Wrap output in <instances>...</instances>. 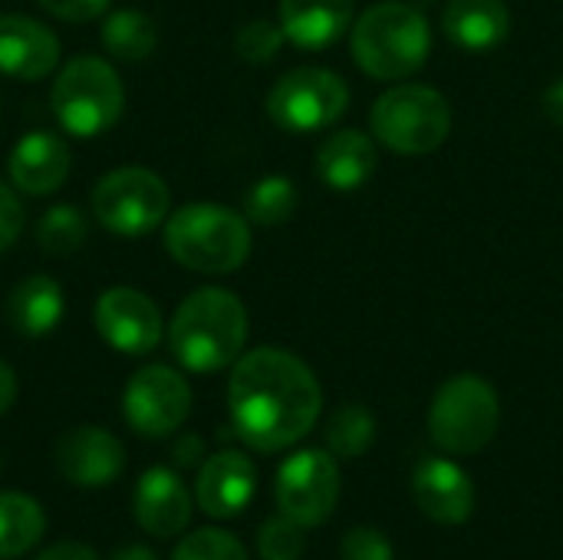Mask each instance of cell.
Listing matches in <instances>:
<instances>
[{
  "instance_id": "obj_1",
  "label": "cell",
  "mask_w": 563,
  "mask_h": 560,
  "mask_svg": "<svg viewBox=\"0 0 563 560\" xmlns=\"http://www.w3.org/2000/svg\"><path fill=\"white\" fill-rule=\"evenodd\" d=\"M320 409V383L300 356L261 347L234 363L228 413L234 432L254 452L271 455L297 446L317 426Z\"/></svg>"
},
{
  "instance_id": "obj_2",
  "label": "cell",
  "mask_w": 563,
  "mask_h": 560,
  "mask_svg": "<svg viewBox=\"0 0 563 560\" xmlns=\"http://www.w3.org/2000/svg\"><path fill=\"white\" fill-rule=\"evenodd\" d=\"M247 343V310L224 287H201L181 300L168 327L172 356L188 373H218L241 360Z\"/></svg>"
},
{
  "instance_id": "obj_3",
  "label": "cell",
  "mask_w": 563,
  "mask_h": 560,
  "mask_svg": "<svg viewBox=\"0 0 563 560\" xmlns=\"http://www.w3.org/2000/svg\"><path fill=\"white\" fill-rule=\"evenodd\" d=\"M168 254L198 274H231L251 254V228L221 205H185L165 221Z\"/></svg>"
},
{
  "instance_id": "obj_4",
  "label": "cell",
  "mask_w": 563,
  "mask_h": 560,
  "mask_svg": "<svg viewBox=\"0 0 563 560\" xmlns=\"http://www.w3.org/2000/svg\"><path fill=\"white\" fill-rule=\"evenodd\" d=\"M432 50L429 20L399 0L369 7L353 26V56L376 79H406Z\"/></svg>"
},
{
  "instance_id": "obj_5",
  "label": "cell",
  "mask_w": 563,
  "mask_h": 560,
  "mask_svg": "<svg viewBox=\"0 0 563 560\" xmlns=\"http://www.w3.org/2000/svg\"><path fill=\"white\" fill-rule=\"evenodd\" d=\"M49 102L53 116L69 135L92 139L119 122L125 109V86L112 63L82 53L59 69Z\"/></svg>"
},
{
  "instance_id": "obj_6",
  "label": "cell",
  "mask_w": 563,
  "mask_h": 560,
  "mask_svg": "<svg viewBox=\"0 0 563 560\" xmlns=\"http://www.w3.org/2000/svg\"><path fill=\"white\" fill-rule=\"evenodd\" d=\"M501 422V403L488 380L462 373L452 376L429 406V436L449 455L482 452Z\"/></svg>"
},
{
  "instance_id": "obj_7",
  "label": "cell",
  "mask_w": 563,
  "mask_h": 560,
  "mask_svg": "<svg viewBox=\"0 0 563 560\" xmlns=\"http://www.w3.org/2000/svg\"><path fill=\"white\" fill-rule=\"evenodd\" d=\"M369 125L399 155H429L452 129V106L432 86H393L376 99Z\"/></svg>"
},
{
  "instance_id": "obj_8",
  "label": "cell",
  "mask_w": 563,
  "mask_h": 560,
  "mask_svg": "<svg viewBox=\"0 0 563 560\" xmlns=\"http://www.w3.org/2000/svg\"><path fill=\"white\" fill-rule=\"evenodd\" d=\"M168 185L155 172L139 165L102 175L92 191V215L102 228L122 238H145L168 218Z\"/></svg>"
},
{
  "instance_id": "obj_9",
  "label": "cell",
  "mask_w": 563,
  "mask_h": 560,
  "mask_svg": "<svg viewBox=\"0 0 563 560\" xmlns=\"http://www.w3.org/2000/svg\"><path fill=\"white\" fill-rule=\"evenodd\" d=\"M350 102L346 83L320 66L290 69L267 92V116L284 132H317L333 125Z\"/></svg>"
},
{
  "instance_id": "obj_10",
  "label": "cell",
  "mask_w": 563,
  "mask_h": 560,
  "mask_svg": "<svg viewBox=\"0 0 563 560\" xmlns=\"http://www.w3.org/2000/svg\"><path fill=\"white\" fill-rule=\"evenodd\" d=\"M277 512L300 528H320L340 502V465L333 452L303 449L294 452L274 482Z\"/></svg>"
},
{
  "instance_id": "obj_11",
  "label": "cell",
  "mask_w": 563,
  "mask_h": 560,
  "mask_svg": "<svg viewBox=\"0 0 563 560\" xmlns=\"http://www.w3.org/2000/svg\"><path fill=\"white\" fill-rule=\"evenodd\" d=\"M191 413L188 380L172 366H142L122 393V416L142 439H165L181 429Z\"/></svg>"
},
{
  "instance_id": "obj_12",
  "label": "cell",
  "mask_w": 563,
  "mask_h": 560,
  "mask_svg": "<svg viewBox=\"0 0 563 560\" xmlns=\"http://www.w3.org/2000/svg\"><path fill=\"white\" fill-rule=\"evenodd\" d=\"M99 337L125 356H145L162 340V314L152 297L135 287H112L92 310Z\"/></svg>"
},
{
  "instance_id": "obj_13",
  "label": "cell",
  "mask_w": 563,
  "mask_h": 560,
  "mask_svg": "<svg viewBox=\"0 0 563 560\" xmlns=\"http://www.w3.org/2000/svg\"><path fill=\"white\" fill-rule=\"evenodd\" d=\"M56 469L69 485L102 488L112 485L125 469V446L99 426H76L59 436L53 449Z\"/></svg>"
},
{
  "instance_id": "obj_14",
  "label": "cell",
  "mask_w": 563,
  "mask_h": 560,
  "mask_svg": "<svg viewBox=\"0 0 563 560\" xmlns=\"http://www.w3.org/2000/svg\"><path fill=\"white\" fill-rule=\"evenodd\" d=\"M132 515L139 528L158 541L181 535L191 521V492L185 488L181 475L168 465L145 469L135 482Z\"/></svg>"
},
{
  "instance_id": "obj_15",
  "label": "cell",
  "mask_w": 563,
  "mask_h": 560,
  "mask_svg": "<svg viewBox=\"0 0 563 560\" xmlns=\"http://www.w3.org/2000/svg\"><path fill=\"white\" fill-rule=\"evenodd\" d=\"M254 492H257V472L244 452L224 449L198 465L195 502L208 518L218 521L238 518L254 502Z\"/></svg>"
},
{
  "instance_id": "obj_16",
  "label": "cell",
  "mask_w": 563,
  "mask_h": 560,
  "mask_svg": "<svg viewBox=\"0 0 563 560\" xmlns=\"http://www.w3.org/2000/svg\"><path fill=\"white\" fill-rule=\"evenodd\" d=\"M59 63V40L40 20L23 13H0V73L36 83Z\"/></svg>"
},
{
  "instance_id": "obj_17",
  "label": "cell",
  "mask_w": 563,
  "mask_h": 560,
  "mask_svg": "<svg viewBox=\"0 0 563 560\" xmlns=\"http://www.w3.org/2000/svg\"><path fill=\"white\" fill-rule=\"evenodd\" d=\"M412 495L435 525H465L475 515V485L452 459H426L412 475Z\"/></svg>"
},
{
  "instance_id": "obj_18",
  "label": "cell",
  "mask_w": 563,
  "mask_h": 560,
  "mask_svg": "<svg viewBox=\"0 0 563 560\" xmlns=\"http://www.w3.org/2000/svg\"><path fill=\"white\" fill-rule=\"evenodd\" d=\"M10 178L23 195H53L69 178V145L53 132H30L10 152Z\"/></svg>"
},
{
  "instance_id": "obj_19",
  "label": "cell",
  "mask_w": 563,
  "mask_h": 560,
  "mask_svg": "<svg viewBox=\"0 0 563 560\" xmlns=\"http://www.w3.org/2000/svg\"><path fill=\"white\" fill-rule=\"evenodd\" d=\"M353 20V0H280V30L303 50L336 43Z\"/></svg>"
},
{
  "instance_id": "obj_20",
  "label": "cell",
  "mask_w": 563,
  "mask_h": 560,
  "mask_svg": "<svg viewBox=\"0 0 563 560\" xmlns=\"http://www.w3.org/2000/svg\"><path fill=\"white\" fill-rule=\"evenodd\" d=\"M376 172V145L369 135L346 129L330 135L317 152V178L333 191H356Z\"/></svg>"
},
{
  "instance_id": "obj_21",
  "label": "cell",
  "mask_w": 563,
  "mask_h": 560,
  "mask_svg": "<svg viewBox=\"0 0 563 560\" xmlns=\"http://www.w3.org/2000/svg\"><path fill=\"white\" fill-rule=\"evenodd\" d=\"M442 23L449 40L472 53L495 50L511 33V13L505 0H452Z\"/></svg>"
},
{
  "instance_id": "obj_22",
  "label": "cell",
  "mask_w": 563,
  "mask_h": 560,
  "mask_svg": "<svg viewBox=\"0 0 563 560\" xmlns=\"http://www.w3.org/2000/svg\"><path fill=\"white\" fill-rule=\"evenodd\" d=\"M63 310H66L63 290L46 274L23 277L7 297V320L20 337H46L49 330L59 327Z\"/></svg>"
},
{
  "instance_id": "obj_23",
  "label": "cell",
  "mask_w": 563,
  "mask_h": 560,
  "mask_svg": "<svg viewBox=\"0 0 563 560\" xmlns=\"http://www.w3.org/2000/svg\"><path fill=\"white\" fill-rule=\"evenodd\" d=\"M46 515L36 498L23 492H0V560L23 558L40 545Z\"/></svg>"
},
{
  "instance_id": "obj_24",
  "label": "cell",
  "mask_w": 563,
  "mask_h": 560,
  "mask_svg": "<svg viewBox=\"0 0 563 560\" xmlns=\"http://www.w3.org/2000/svg\"><path fill=\"white\" fill-rule=\"evenodd\" d=\"M99 40H102L109 56L125 59V63H142L155 50L158 33H155V23L145 13H139V10H112L102 20Z\"/></svg>"
},
{
  "instance_id": "obj_25",
  "label": "cell",
  "mask_w": 563,
  "mask_h": 560,
  "mask_svg": "<svg viewBox=\"0 0 563 560\" xmlns=\"http://www.w3.org/2000/svg\"><path fill=\"white\" fill-rule=\"evenodd\" d=\"M376 439V419L366 406H343L327 422V449L336 459H360Z\"/></svg>"
},
{
  "instance_id": "obj_26",
  "label": "cell",
  "mask_w": 563,
  "mask_h": 560,
  "mask_svg": "<svg viewBox=\"0 0 563 560\" xmlns=\"http://www.w3.org/2000/svg\"><path fill=\"white\" fill-rule=\"evenodd\" d=\"M89 238V221L76 205H53L40 224H36V241L46 254L66 257L73 251H79Z\"/></svg>"
},
{
  "instance_id": "obj_27",
  "label": "cell",
  "mask_w": 563,
  "mask_h": 560,
  "mask_svg": "<svg viewBox=\"0 0 563 560\" xmlns=\"http://www.w3.org/2000/svg\"><path fill=\"white\" fill-rule=\"evenodd\" d=\"M297 208V191H294V182L284 178V175H267L261 178L247 198H244V211L254 224H284Z\"/></svg>"
},
{
  "instance_id": "obj_28",
  "label": "cell",
  "mask_w": 563,
  "mask_h": 560,
  "mask_svg": "<svg viewBox=\"0 0 563 560\" xmlns=\"http://www.w3.org/2000/svg\"><path fill=\"white\" fill-rule=\"evenodd\" d=\"M172 560H247L244 545L224 528H198L172 551Z\"/></svg>"
},
{
  "instance_id": "obj_29",
  "label": "cell",
  "mask_w": 563,
  "mask_h": 560,
  "mask_svg": "<svg viewBox=\"0 0 563 560\" xmlns=\"http://www.w3.org/2000/svg\"><path fill=\"white\" fill-rule=\"evenodd\" d=\"M303 531L297 521L277 515L261 525L257 531V551L264 560H300L303 558Z\"/></svg>"
},
{
  "instance_id": "obj_30",
  "label": "cell",
  "mask_w": 563,
  "mask_h": 560,
  "mask_svg": "<svg viewBox=\"0 0 563 560\" xmlns=\"http://www.w3.org/2000/svg\"><path fill=\"white\" fill-rule=\"evenodd\" d=\"M284 30L280 23H271V20H251L238 30L234 36V50L244 63H271L280 46H284Z\"/></svg>"
},
{
  "instance_id": "obj_31",
  "label": "cell",
  "mask_w": 563,
  "mask_h": 560,
  "mask_svg": "<svg viewBox=\"0 0 563 560\" xmlns=\"http://www.w3.org/2000/svg\"><path fill=\"white\" fill-rule=\"evenodd\" d=\"M340 558L343 560H393V545L383 531L376 528H353L346 531L343 545H340Z\"/></svg>"
},
{
  "instance_id": "obj_32",
  "label": "cell",
  "mask_w": 563,
  "mask_h": 560,
  "mask_svg": "<svg viewBox=\"0 0 563 560\" xmlns=\"http://www.w3.org/2000/svg\"><path fill=\"white\" fill-rule=\"evenodd\" d=\"M36 3L66 23H89V20L102 17L109 7V0H36Z\"/></svg>"
},
{
  "instance_id": "obj_33",
  "label": "cell",
  "mask_w": 563,
  "mask_h": 560,
  "mask_svg": "<svg viewBox=\"0 0 563 560\" xmlns=\"http://www.w3.org/2000/svg\"><path fill=\"white\" fill-rule=\"evenodd\" d=\"M23 231V205L13 188L0 182V251H7Z\"/></svg>"
},
{
  "instance_id": "obj_34",
  "label": "cell",
  "mask_w": 563,
  "mask_h": 560,
  "mask_svg": "<svg viewBox=\"0 0 563 560\" xmlns=\"http://www.w3.org/2000/svg\"><path fill=\"white\" fill-rule=\"evenodd\" d=\"M172 462H175L178 469H195V465H201V462H205V442H201V436H195V432L178 436L175 446H172Z\"/></svg>"
},
{
  "instance_id": "obj_35",
  "label": "cell",
  "mask_w": 563,
  "mask_h": 560,
  "mask_svg": "<svg viewBox=\"0 0 563 560\" xmlns=\"http://www.w3.org/2000/svg\"><path fill=\"white\" fill-rule=\"evenodd\" d=\"M36 560H99V554L82 541H59V545H49Z\"/></svg>"
},
{
  "instance_id": "obj_36",
  "label": "cell",
  "mask_w": 563,
  "mask_h": 560,
  "mask_svg": "<svg viewBox=\"0 0 563 560\" xmlns=\"http://www.w3.org/2000/svg\"><path fill=\"white\" fill-rule=\"evenodd\" d=\"M541 109H544V116H548L558 129H563V76H558V79L544 89Z\"/></svg>"
},
{
  "instance_id": "obj_37",
  "label": "cell",
  "mask_w": 563,
  "mask_h": 560,
  "mask_svg": "<svg viewBox=\"0 0 563 560\" xmlns=\"http://www.w3.org/2000/svg\"><path fill=\"white\" fill-rule=\"evenodd\" d=\"M16 389H20V383H16L13 366L7 360H0V416L10 413V406L16 403Z\"/></svg>"
},
{
  "instance_id": "obj_38",
  "label": "cell",
  "mask_w": 563,
  "mask_h": 560,
  "mask_svg": "<svg viewBox=\"0 0 563 560\" xmlns=\"http://www.w3.org/2000/svg\"><path fill=\"white\" fill-rule=\"evenodd\" d=\"M109 560H158V554L148 545H122Z\"/></svg>"
}]
</instances>
